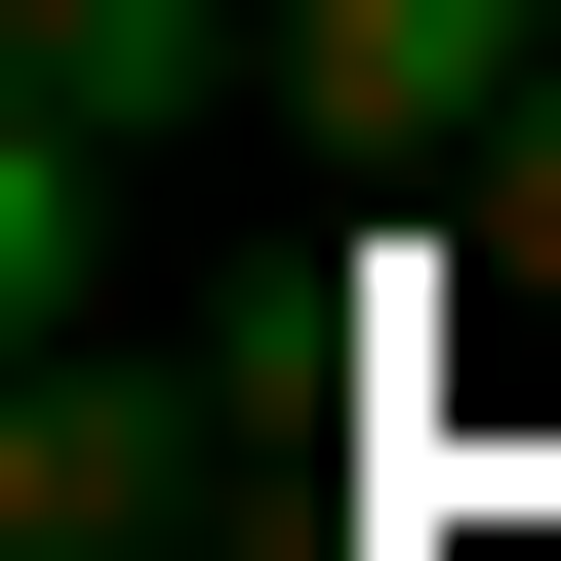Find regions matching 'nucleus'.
I'll return each mask as SVG.
<instances>
[{"mask_svg":"<svg viewBox=\"0 0 561 561\" xmlns=\"http://www.w3.org/2000/svg\"><path fill=\"white\" fill-rule=\"evenodd\" d=\"M442 201H481V280H561V41L481 81V161H442Z\"/></svg>","mask_w":561,"mask_h":561,"instance_id":"nucleus-4","label":"nucleus"},{"mask_svg":"<svg viewBox=\"0 0 561 561\" xmlns=\"http://www.w3.org/2000/svg\"><path fill=\"white\" fill-rule=\"evenodd\" d=\"M280 81L362 121V161H481V81H522V0H280Z\"/></svg>","mask_w":561,"mask_h":561,"instance_id":"nucleus-3","label":"nucleus"},{"mask_svg":"<svg viewBox=\"0 0 561 561\" xmlns=\"http://www.w3.org/2000/svg\"><path fill=\"white\" fill-rule=\"evenodd\" d=\"M201 81H241V0H0V121H81V161H161Z\"/></svg>","mask_w":561,"mask_h":561,"instance_id":"nucleus-2","label":"nucleus"},{"mask_svg":"<svg viewBox=\"0 0 561 561\" xmlns=\"http://www.w3.org/2000/svg\"><path fill=\"white\" fill-rule=\"evenodd\" d=\"M201 481H241V362H81V321H41V401H0V522H41V561H161Z\"/></svg>","mask_w":561,"mask_h":561,"instance_id":"nucleus-1","label":"nucleus"}]
</instances>
